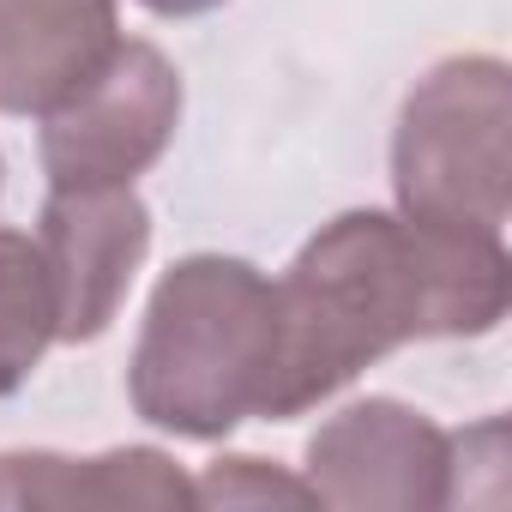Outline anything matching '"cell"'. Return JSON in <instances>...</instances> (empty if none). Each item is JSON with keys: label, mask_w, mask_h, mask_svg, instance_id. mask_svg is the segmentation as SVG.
Masks as SVG:
<instances>
[{"label": "cell", "mask_w": 512, "mask_h": 512, "mask_svg": "<svg viewBox=\"0 0 512 512\" xmlns=\"http://www.w3.org/2000/svg\"><path fill=\"white\" fill-rule=\"evenodd\" d=\"M272 296L278 356L260 416L290 422L410 338L494 332L512 296V266L488 229L344 211L296 253Z\"/></svg>", "instance_id": "cell-1"}, {"label": "cell", "mask_w": 512, "mask_h": 512, "mask_svg": "<svg viewBox=\"0 0 512 512\" xmlns=\"http://www.w3.org/2000/svg\"><path fill=\"white\" fill-rule=\"evenodd\" d=\"M278 356V296L247 260L199 253L181 260L151 308L133 350V410L169 434L217 440L266 410Z\"/></svg>", "instance_id": "cell-2"}, {"label": "cell", "mask_w": 512, "mask_h": 512, "mask_svg": "<svg viewBox=\"0 0 512 512\" xmlns=\"http://www.w3.org/2000/svg\"><path fill=\"white\" fill-rule=\"evenodd\" d=\"M506 127L512 91L494 55H464L434 67L398 121L392 139V187L398 211L446 229H488L506 223Z\"/></svg>", "instance_id": "cell-3"}, {"label": "cell", "mask_w": 512, "mask_h": 512, "mask_svg": "<svg viewBox=\"0 0 512 512\" xmlns=\"http://www.w3.org/2000/svg\"><path fill=\"white\" fill-rule=\"evenodd\" d=\"M181 121V79L151 43H115L55 109H43L49 187H133Z\"/></svg>", "instance_id": "cell-4"}, {"label": "cell", "mask_w": 512, "mask_h": 512, "mask_svg": "<svg viewBox=\"0 0 512 512\" xmlns=\"http://www.w3.org/2000/svg\"><path fill=\"white\" fill-rule=\"evenodd\" d=\"M308 488L320 506H446L452 500V440L392 398L338 410L308 440Z\"/></svg>", "instance_id": "cell-5"}, {"label": "cell", "mask_w": 512, "mask_h": 512, "mask_svg": "<svg viewBox=\"0 0 512 512\" xmlns=\"http://www.w3.org/2000/svg\"><path fill=\"white\" fill-rule=\"evenodd\" d=\"M37 247L61 302V344H91L109 332L151 247V211L133 187H55Z\"/></svg>", "instance_id": "cell-6"}, {"label": "cell", "mask_w": 512, "mask_h": 512, "mask_svg": "<svg viewBox=\"0 0 512 512\" xmlns=\"http://www.w3.org/2000/svg\"><path fill=\"white\" fill-rule=\"evenodd\" d=\"M115 43V0H0V109H55Z\"/></svg>", "instance_id": "cell-7"}, {"label": "cell", "mask_w": 512, "mask_h": 512, "mask_svg": "<svg viewBox=\"0 0 512 512\" xmlns=\"http://www.w3.org/2000/svg\"><path fill=\"white\" fill-rule=\"evenodd\" d=\"M0 506H49V512H115V506H199L175 458L127 446L103 458L7 452L0 458Z\"/></svg>", "instance_id": "cell-8"}, {"label": "cell", "mask_w": 512, "mask_h": 512, "mask_svg": "<svg viewBox=\"0 0 512 512\" xmlns=\"http://www.w3.org/2000/svg\"><path fill=\"white\" fill-rule=\"evenodd\" d=\"M49 344H61V302L49 260L31 235L0 229V398L31 380Z\"/></svg>", "instance_id": "cell-9"}, {"label": "cell", "mask_w": 512, "mask_h": 512, "mask_svg": "<svg viewBox=\"0 0 512 512\" xmlns=\"http://www.w3.org/2000/svg\"><path fill=\"white\" fill-rule=\"evenodd\" d=\"M193 500H205V506H272V500H278V506H320L308 482L278 476V470H266L260 458H217V464L193 482Z\"/></svg>", "instance_id": "cell-10"}, {"label": "cell", "mask_w": 512, "mask_h": 512, "mask_svg": "<svg viewBox=\"0 0 512 512\" xmlns=\"http://www.w3.org/2000/svg\"><path fill=\"white\" fill-rule=\"evenodd\" d=\"M139 7H151L157 19H193V13H211V7H223V0H139Z\"/></svg>", "instance_id": "cell-11"}]
</instances>
